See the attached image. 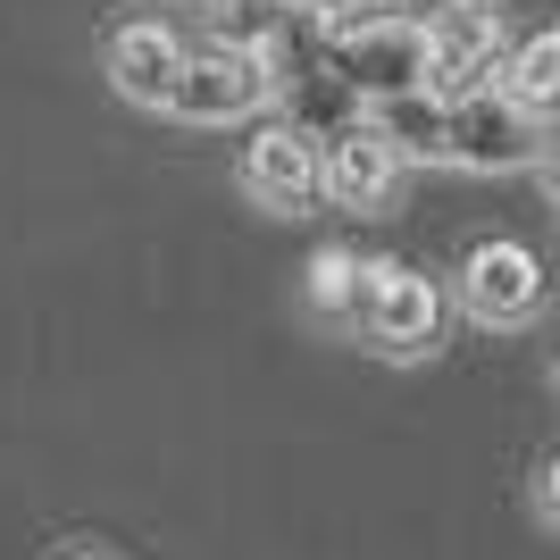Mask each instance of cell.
Masks as SVG:
<instances>
[{"instance_id": "cell-17", "label": "cell", "mask_w": 560, "mask_h": 560, "mask_svg": "<svg viewBox=\"0 0 560 560\" xmlns=\"http://www.w3.org/2000/svg\"><path fill=\"white\" fill-rule=\"evenodd\" d=\"M75 560H101V552H75Z\"/></svg>"}, {"instance_id": "cell-9", "label": "cell", "mask_w": 560, "mask_h": 560, "mask_svg": "<svg viewBox=\"0 0 560 560\" xmlns=\"http://www.w3.org/2000/svg\"><path fill=\"white\" fill-rule=\"evenodd\" d=\"M401 185V160L369 126H343L335 142H318V192H327L335 210H385Z\"/></svg>"}, {"instance_id": "cell-2", "label": "cell", "mask_w": 560, "mask_h": 560, "mask_svg": "<svg viewBox=\"0 0 560 560\" xmlns=\"http://www.w3.org/2000/svg\"><path fill=\"white\" fill-rule=\"evenodd\" d=\"M360 343L385 351V360H427L444 343V284L401 268V259H369L360 268Z\"/></svg>"}, {"instance_id": "cell-1", "label": "cell", "mask_w": 560, "mask_h": 560, "mask_svg": "<svg viewBox=\"0 0 560 560\" xmlns=\"http://www.w3.org/2000/svg\"><path fill=\"white\" fill-rule=\"evenodd\" d=\"M327 59H335V75H343L351 93H360V109L427 93V25L401 18V9H360V18L327 25Z\"/></svg>"}, {"instance_id": "cell-10", "label": "cell", "mask_w": 560, "mask_h": 560, "mask_svg": "<svg viewBox=\"0 0 560 560\" xmlns=\"http://www.w3.org/2000/svg\"><path fill=\"white\" fill-rule=\"evenodd\" d=\"M493 93L511 101L518 117H552V109H560V25H544V34H527V43L502 50Z\"/></svg>"}, {"instance_id": "cell-16", "label": "cell", "mask_w": 560, "mask_h": 560, "mask_svg": "<svg viewBox=\"0 0 560 560\" xmlns=\"http://www.w3.org/2000/svg\"><path fill=\"white\" fill-rule=\"evenodd\" d=\"M552 376H560V351H552Z\"/></svg>"}, {"instance_id": "cell-13", "label": "cell", "mask_w": 560, "mask_h": 560, "mask_svg": "<svg viewBox=\"0 0 560 560\" xmlns=\"http://www.w3.org/2000/svg\"><path fill=\"white\" fill-rule=\"evenodd\" d=\"M284 25V0H210V43L226 50H268Z\"/></svg>"}, {"instance_id": "cell-15", "label": "cell", "mask_w": 560, "mask_h": 560, "mask_svg": "<svg viewBox=\"0 0 560 560\" xmlns=\"http://www.w3.org/2000/svg\"><path fill=\"white\" fill-rule=\"evenodd\" d=\"M544 185H552V201H560V142H544Z\"/></svg>"}, {"instance_id": "cell-8", "label": "cell", "mask_w": 560, "mask_h": 560, "mask_svg": "<svg viewBox=\"0 0 560 560\" xmlns=\"http://www.w3.org/2000/svg\"><path fill=\"white\" fill-rule=\"evenodd\" d=\"M185 59H192V43L167 18H126V25H109V43H101V75H109L135 109H167V93L185 84Z\"/></svg>"}, {"instance_id": "cell-3", "label": "cell", "mask_w": 560, "mask_h": 560, "mask_svg": "<svg viewBox=\"0 0 560 560\" xmlns=\"http://www.w3.org/2000/svg\"><path fill=\"white\" fill-rule=\"evenodd\" d=\"M277 93V68H268V50H226V43H201L185 59V84L167 93V117H185V126H243V117L268 109Z\"/></svg>"}, {"instance_id": "cell-11", "label": "cell", "mask_w": 560, "mask_h": 560, "mask_svg": "<svg viewBox=\"0 0 560 560\" xmlns=\"http://www.w3.org/2000/svg\"><path fill=\"white\" fill-rule=\"evenodd\" d=\"M444 117H452V109H444L435 93H401V101H376L360 126H369V135L385 142L401 167H410V160H444Z\"/></svg>"}, {"instance_id": "cell-14", "label": "cell", "mask_w": 560, "mask_h": 560, "mask_svg": "<svg viewBox=\"0 0 560 560\" xmlns=\"http://www.w3.org/2000/svg\"><path fill=\"white\" fill-rule=\"evenodd\" d=\"M536 511H544V518L560 527V452H552V460L536 468Z\"/></svg>"}, {"instance_id": "cell-4", "label": "cell", "mask_w": 560, "mask_h": 560, "mask_svg": "<svg viewBox=\"0 0 560 560\" xmlns=\"http://www.w3.org/2000/svg\"><path fill=\"white\" fill-rule=\"evenodd\" d=\"M234 185L252 192L259 210H310L318 201V135L310 126H293V117H268V126H252V142L234 151Z\"/></svg>"}, {"instance_id": "cell-6", "label": "cell", "mask_w": 560, "mask_h": 560, "mask_svg": "<svg viewBox=\"0 0 560 560\" xmlns=\"http://www.w3.org/2000/svg\"><path fill=\"white\" fill-rule=\"evenodd\" d=\"M444 160L452 167H477V176H511V167H527L544 151V135H536V117H518L511 101L493 93H460V101H444Z\"/></svg>"}, {"instance_id": "cell-7", "label": "cell", "mask_w": 560, "mask_h": 560, "mask_svg": "<svg viewBox=\"0 0 560 560\" xmlns=\"http://www.w3.org/2000/svg\"><path fill=\"white\" fill-rule=\"evenodd\" d=\"M460 310L477 327H527L544 310V259L518 234H493L460 259Z\"/></svg>"}, {"instance_id": "cell-5", "label": "cell", "mask_w": 560, "mask_h": 560, "mask_svg": "<svg viewBox=\"0 0 560 560\" xmlns=\"http://www.w3.org/2000/svg\"><path fill=\"white\" fill-rule=\"evenodd\" d=\"M502 18L486 0H452L427 18V93L435 101H460V93H486V75L502 68Z\"/></svg>"}, {"instance_id": "cell-12", "label": "cell", "mask_w": 560, "mask_h": 560, "mask_svg": "<svg viewBox=\"0 0 560 560\" xmlns=\"http://www.w3.org/2000/svg\"><path fill=\"white\" fill-rule=\"evenodd\" d=\"M360 268H369V259H360V252H343V243L310 252V268H302L310 310H318V318H335V327H351V318H360Z\"/></svg>"}]
</instances>
